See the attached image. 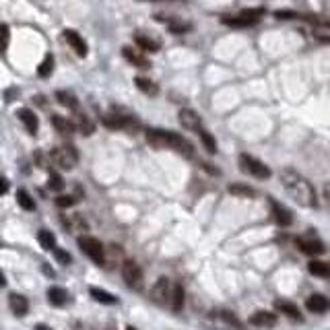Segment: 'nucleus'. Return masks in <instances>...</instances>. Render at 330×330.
I'll return each mask as SVG.
<instances>
[{"label":"nucleus","instance_id":"nucleus-1","mask_svg":"<svg viewBox=\"0 0 330 330\" xmlns=\"http://www.w3.org/2000/svg\"><path fill=\"white\" fill-rule=\"evenodd\" d=\"M281 186L285 188V192L299 204V206H306V208H312L318 204V198H316V190L312 186V182L302 175L299 171L291 169V167H285L281 169Z\"/></svg>","mask_w":330,"mask_h":330},{"label":"nucleus","instance_id":"nucleus-2","mask_svg":"<svg viewBox=\"0 0 330 330\" xmlns=\"http://www.w3.org/2000/svg\"><path fill=\"white\" fill-rule=\"evenodd\" d=\"M50 159H52V163L58 165L60 169L70 171V169L77 165V161H79V153H77V149H75V146L64 144V146H56V149H52Z\"/></svg>","mask_w":330,"mask_h":330},{"label":"nucleus","instance_id":"nucleus-3","mask_svg":"<svg viewBox=\"0 0 330 330\" xmlns=\"http://www.w3.org/2000/svg\"><path fill=\"white\" fill-rule=\"evenodd\" d=\"M262 13H264V9H248V11H242L237 15H231V17H223L221 23L229 25V27H250V25L258 23Z\"/></svg>","mask_w":330,"mask_h":330},{"label":"nucleus","instance_id":"nucleus-4","mask_svg":"<svg viewBox=\"0 0 330 330\" xmlns=\"http://www.w3.org/2000/svg\"><path fill=\"white\" fill-rule=\"evenodd\" d=\"M79 246H81V250L91 258L95 264H101L103 266V254H105V248H103V244L99 242V239H95V237H91V235H81L79 237Z\"/></svg>","mask_w":330,"mask_h":330},{"label":"nucleus","instance_id":"nucleus-5","mask_svg":"<svg viewBox=\"0 0 330 330\" xmlns=\"http://www.w3.org/2000/svg\"><path fill=\"white\" fill-rule=\"evenodd\" d=\"M122 277H124V283L132 289V291H140L142 289V268L134 262V260H124L122 262Z\"/></svg>","mask_w":330,"mask_h":330},{"label":"nucleus","instance_id":"nucleus-6","mask_svg":"<svg viewBox=\"0 0 330 330\" xmlns=\"http://www.w3.org/2000/svg\"><path fill=\"white\" fill-rule=\"evenodd\" d=\"M239 167H242L244 171H248L250 175L258 177V179L271 177V169H268V165H264L262 161H258L252 155H239Z\"/></svg>","mask_w":330,"mask_h":330},{"label":"nucleus","instance_id":"nucleus-7","mask_svg":"<svg viewBox=\"0 0 330 330\" xmlns=\"http://www.w3.org/2000/svg\"><path fill=\"white\" fill-rule=\"evenodd\" d=\"M103 126L105 128H112V130H136L138 128V122H136L132 116H116V114H109V116H103Z\"/></svg>","mask_w":330,"mask_h":330},{"label":"nucleus","instance_id":"nucleus-8","mask_svg":"<svg viewBox=\"0 0 330 330\" xmlns=\"http://www.w3.org/2000/svg\"><path fill=\"white\" fill-rule=\"evenodd\" d=\"M167 149H173V151H177L179 155H184V157H194V146L190 140H186L184 136H179L175 132H169L167 130Z\"/></svg>","mask_w":330,"mask_h":330},{"label":"nucleus","instance_id":"nucleus-9","mask_svg":"<svg viewBox=\"0 0 330 330\" xmlns=\"http://www.w3.org/2000/svg\"><path fill=\"white\" fill-rule=\"evenodd\" d=\"M171 283H169V279H159L155 285H153V289H151V299L155 304H159V306H167L169 304V299H171Z\"/></svg>","mask_w":330,"mask_h":330},{"label":"nucleus","instance_id":"nucleus-10","mask_svg":"<svg viewBox=\"0 0 330 330\" xmlns=\"http://www.w3.org/2000/svg\"><path fill=\"white\" fill-rule=\"evenodd\" d=\"M297 248L302 250L304 254H308V256H320V254H324V244L320 242L316 235H302V237H297Z\"/></svg>","mask_w":330,"mask_h":330},{"label":"nucleus","instance_id":"nucleus-11","mask_svg":"<svg viewBox=\"0 0 330 330\" xmlns=\"http://www.w3.org/2000/svg\"><path fill=\"white\" fill-rule=\"evenodd\" d=\"M72 126H75V130H79L83 136H89V134L95 132L93 120L89 118L83 109H77V112H75V116H72Z\"/></svg>","mask_w":330,"mask_h":330},{"label":"nucleus","instance_id":"nucleus-12","mask_svg":"<svg viewBox=\"0 0 330 330\" xmlns=\"http://www.w3.org/2000/svg\"><path fill=\"white\" fill-rule=\"evenodd\" d=\"M122 54H124V58L128 60L132 66H136V68H151V60H149L140 50L126 46V48H122Z\"/></svg>","mask_w":330,"mask_h":330},{"label":"nucleus","instance_id":"nucleus-13","mask_svg":"<svg viewBox=\"0 0 330 330\" xmlns=\"http://www.w3.org/2000/svg\"><path fill=\"white\" fill-rule=\"evenodd\" d=\"M179 124H182L186 130H194V132H198V130L202 128V120H200V116H198L194 109L184 107L182 112H179Z\"/></svg>","mask_w":330,"mask_h":330},{"label":"nucleus","instance_id":"nucleus-14","mask_svg":"<svg viewBox=\"0 0 330 330\" xmlns=\"http://www.w3.org/2000/svg\"><path fill=\"white\" fill-rule=\"evenodd\" d=\"M306 308L310 312H314V314H324V312L330 310V299L320 295V293H314V295H310L306 299Z\"/></svg>","mask_w":330,"mask_h":330},{"label":"nucleus","instance_id":"nucleus-15","mask_svg":"<svg viewBox=\"0 0 330 330\" xmlns=\"http://www.w3.org/2000/svg\"><path fill=\"white\" fill-rule=\"evenodd\" d=\"M271 208H273L275 221H277L281 227H289V225L293 223V215H291V211H289L287 206H283L281 202H277V200L271 198Z\"/></svg>","mask_w":330,"mask_h":330},{"label":"nucleus","instance_id":"nucleus-16","mask_svg":"<svg viewBox=\"0 0 330 330\" xmlns=\"http://www.w3.org/2000/svg\"><path fill=\"white\" fill-rule=\"evenodd\" d=\"M250 324L258 326V328H273L277 324V316L273 312H266V310H258L250 316Z\"/></svg>","mask_w":330,"mask_h":330},{"label":"nucleus","instance_id":"nucleus-17","mask_svg":"<svg viewBox=\"0 0 330 330\" xmlns=\"http://www.w3.org/2000/svg\"><path fill=\"white\" fill-rule=\"evenodd\" d=\"M64 40H66V44H68L81 58L87 56V44H85V40H83L77 31H72V29H66V31H64Z\"/></svg>","mask_w":330,"mask_h":330},{"label":"nucleus","instance_id":"nucleus-18","mask_svg":"<svg viewBox=\"0 0 330 330\" xmlns=\"http://www.w3.org/2000/svg\"><path fill=\"white\" fill-rule=\"evenodd\" d=\"M9 306H11V310H13V314L15 316H25L27 314V310H29V304H27V297H23L21 293H11L9 295Z\"/></svg>","mask_w":330,"mask_h":330},{"label":"nucleus","instance_id":"nucleus-19","mask_svg":"<svg viewBox=\"0 0 330 330\" xmlns=\"http://www.w3.org/2000/svg\"><path fill=\"white\" fill-rule=\"evenodd\" d=\"M146 140L151 142L155 149H167V130H155V128H146L144 130Z\"/></svg>","mask_w":330,"mask_h":330},{"label":"nucleus","instance_id":"nucleus-20","mask_svg":"<svg viewBox=\"0 0 330 330\" xmlns=\"http://www.w3.org/2000/svg\"><path fill=\"white\" fill-rule=\"evenodd\" d=\"M275 308H277L281 314H285L287 318H291V320H299V322H302V312H299V308H297L295 304L287 302V299H277V302H275Z\"/></svg>","mask_w":330,"mask_h":330},{"label":"nucleus","instance_id":"nucleus-21","mask_svg":"<svg viewBox=\"0 0 330 330\" xmlns=\"http://www.w3.org/2000/svg\"><path fill=\"white\" fill-rule=\"evenodd\" d=\"M48 299H50L52 306L62 308V306L68 304V291L62 289V287H50V289H48Z\"/></svg>","mask_w":330,"mask_h":330},{"label":"nucleus","instance_id":"nucleus-22","mask_svg":"<svg viewBox=\"0 0 330 330\" xmlns=\"http://www.w3.org/2000/svg\"><path fill=\"white\" fill-rule=\"evenodd\" d=\"M134 42H136V46H138L140 52H159V50H161V44H159L157 40L149 38V35H144V33H136V35H134Z\"/></svg>","mask_w":330,"mask_h":330},{"label":"nucleus","instance_id":"nucleus-23","mask_svg":"<svg viewBox=\"0 0 330 330\" xmlns=\"http://www.w3.org/2000/svg\"><path fill=\"white\" fill-rule=\"evenodd\" d=\"M312 35L324 44H330V23L328 21H314L312 23Z\"/></svg>","mask_w":330,"mask_h":330},{"label":"nucleus","instance_id":"nucleus-24","mask_svg":"<svg viewBox=\"0 0 330 330\" xmlns=\"http://www.w3.org/2000/svg\"><path fill=\"white\" fill-rule=\"evenodd\" d=\"M62 225L66 227V231L77 233V231H87V223L81 215H64L62 217Z\"/></svg>","mask_w":330,"mask_h":330},{"label":"nucleus","instance_id":"nucleus-25","mask_svg":"<svg viewBox=\"0 0 330 330\" xmlns=\"http://www.w3.org/2000/svg\"><path fill=\"white\" fill-rule=\"evenodd\" d=\"M213 318H215V320H219L221 324L231 326V328H237V330H242V328H244V326H242V322H239V320L235 318V314H233V312H227V310L213 312Z\"/></svg>","mask_w":330,"mask_h":330},{"label":"nucleus","instance_id":"nucleus-26","mask_svg":"<svg viewBox=\"0 0 330 330\" xmlns=\"http://www.w3.org/2000/svg\"><path fill=\"white\" fill-rule=\"evenodd\" d=\"M89 295H91L95 302L105 304V306L118 304V297H116V295H112V293H107V291H103V289H99V287H91V289H89Z\"/></svg>","mask_w":330,"mask_h":330},{"label":"nucleus","instance_id":"nucleus-27","mask_svg":"<svg viewBox=\"0 0 330 330\" xmlns=\"http://www.w3.org/2000/svg\"><path fill=\"white\" fill-rule=\"evenodd\" d=\"M308 271L314 277H322V279H330V262H322V260H312L308 264Z\"/></svg>","mask_w":330,"mask_h":330},{"label":"nucleus","instance_id":"nucleus-28","mask_svg":"<svg viewBox=\"0 0 330 330\" xmlns=\"http://www.w3.org/2000/svg\"><path fill=\"white\" fill-rule=\"evenodd\" d=\"M19 118H21V122L27 126V130L31 132V134H35L38 132V126H40V122H38V116L33 114V112H29V109H19Z\"/></svg>","mask_w":330,"mask_h":330},{"label":"nucleus","instance_id":"nucleus-29","mask_svg":"<svg viewBox=\"0 0 330 330\" xmlns=\"http://www.w3.org/2000/svg\"><path fill=\"white\" fill-rule=\"evenodd\" d=\"M169 306H171L173 312H179V310L184 308V287H182V285H173V287H171Z\"/></svg>","mask_w":330,"mask_h":330},{"label":"nucleus","instance_id":"nucleus-30","mask_svg":"<svg viewBox=\"0 0 330 330\" xmlns=\"http://www.w3.org/2000/svg\"><path fill=\"white\" fill-rule=\"evenodd\" d=\"M52 126L60 134H72L75 132L72 122H70V120H66V118H62V116H52Z\"/></svg>","mask_w":330,"mask_h":330},{"label":"nucleus","instance_id":"nucleus-31","mask_svg":"<svg viewBox=\"0 0 330 330\" xmlns=\"http://www.w3.org/2000/svg\"><path fill=\"white\" fill-rule=\"evenodd\" d=\"M134 83H136V87H138V91H142V93H146V95H151V97H155V95L159 93V87H157L153 81H149V79L136 77Z\"/></svg>","mask_w":330,"mask_h":330},{"label":"nucleus","instance_id":"nucleus-32","mask_svg":"<svg viewBox=\"0 0 330 330\" xmlns=\"http://www.w3.org/2000/svg\"><path fill=\"white\" fill-rule=\"evenodd\" d=\"M56 99L60 105H64L68 109H79V99L70 91H56Z\"/></svg>","mask_w":330,"mask_h":330},{"label":"nucleus","instance_id":"nucleus-33","mask_svg":"<svg viewBox=\"0 0 330 330\" xmlns=\"http://www.w3.org/2000/svg\"><path fill=\"white\" fill-rule=\"evenodd\" d=\"M229 194L233 196H239V198H254L256 196V190L246 186V184H231L229 186Z\"/></svg>","mask_w":330,"mask_h":330},{"label":"nucleus","instance_id":"nucleus-34","mask_svg":"<svg viewBox=\"0 0 330 330\" xmlns=\"http://www.w3.org/2000/svg\"><path fill=\"white\" fill-rule=\"evenodd\" d=\"M38 239H40V244H42L44 250H54V248H56V237H54V233L48 231V229H42V231L38 233Z\"/></svg>","mask_w":330,"mask_h":330},{"label":"nucleus","instance_id":"nucleus-35","mask_svg":"<svg viewBox=\"0 0 330 330\" xmlns=\"http://www.w3.org/2000/svg\"><path fill=\"white\" fill-rule=\"evenodd\" d=\"M198 134H200L202 144L206 146V151H208V153H217V140H215V136L208 132V130H204V128H200Z\"/></svg>","mask_w":330,"mask_h":330},{"label":"nucleus","instance_id":"nucleus-36","mask_svg":"<svg viewBox=\"0 0 330 330\" xmlns=\"http://www.w3.org/2000/svg\"><path fill=\"white\" fill-rule=\"evenodd\" d=\"M17 200H19V204L25 208V211H33V208H35V202H33V198L29 196V194H27V190H23V188L17 192Z\"/></svg>","mask_w":330,"mask_h":330},{"label":"nucleus","instance_id":"nucleus-37","mask_svg":"<svg viewBox=\"0 0 330 330\" xmlns=\"http://www.w3.org/2000/svg\"><path fill=\"white\" fill-rule=\"evenodd\" d=\"M190 23H184V21H179V19H175V21H171L169 23V33H173V35H182V33H186V31H190Z\"/></svg>","mask_w":330,"mask_h":330},{"label":"nucleus","instance_id":"nucleus-38","mask_svg":"<svg viewBox=\"0 0 330 330\" xmlns=\"http://www.w3.org/2000/svg\"><path fill=\"white\" fill-rule=\"evenodd\" d=\"M52 70H54V56L48 54L46 60H44V62L40 64V68H38V75H40V77H50Z\"/></svg>","mask_w":330,"mask_h":330},{"label":"nucleus","instance_id":"nucleus-39","mask_svg":"<svg viewBox=\"0 0 330 330\" xmlns=\"http://www.w3.org/2000/svg\"><path fill=\"white\" fill-rule=\"evenodd\" d=\"M48 186H50V190L60 192V190L64 188V179H62V175L56 173V171H52V173H50V182H48Z\"/></svg>","mask_w":330,"mask_h":330},{"label":"nucleus","instance_id":"nucleus-40","mask_svg":"<svg viewBox=\"0 0 330 330\" xmlns=\"http://www.w3.org/2000/svg\"><path fill=\"white\" fill-rule=\"evenodd\" d=\"M9 38H11V31L7 25H0V54L7 52V46H9Z\"/></svg>","mask_w":330,"mask_h":330},{"label":"nucleus","instance_id":"nucleus-41","mask_svg":"<svg viewBox=\"0 0 330 330\" xmlns=\"http://www.w3.org/2000/svg\"><path fill=\"white\" fill-rule=\"evenodd\" d=\"M77 200L72 198V196H66V194H62V196H58L56 198V206H60V208H68V206H72Z\"/></svg>","mask_w":330,"mask_h":330},{"label":"nucleus","instance_id":"nucleus-42","mask_svg":"<svg viewBox=\"0 0 330 330\" xmlns=\"http://www.w3.org/2000/svg\"><path fill=\"white\" fill-rule=\"evenodd\" d=\"M54 256H56V260L58 262H62V264H70V254L68 252H64V250H54Z\"/></svg>","mask_w":330,"mask_h":330},{"label":"nucleus","instance_id":"nucleus-43","mask_svg":"<svg viewBox=\"0 0 330 330\" xmlns=\"http://www.w3.org/2000/svg\"><path fill=\"white\" fill-rule=\"evenodd\" d=\"M33 159H35V163H38L42 169H44V167H50V165H48V157H46L42 151H35V153H33Z\"/></svg>","mask_w":330,"mask_h":330},{"label":"nucleus","instance_id":"nucleus-44","mask_svg":"<svg viewBox=\"0 0 330 330\" xmlns=\"http://www.w3.org/2000/svg\"><path fill=\"white\" fill-rule=\"evenodd\" d=\"M277 17H279V19H297L299 15L293 13V11H277Z\"/></svg>","mask_w":330,"mask_h":330},{"label":"nucleus","instance_id":"nucleus-45","mask_svg":"<svg viewBox=\"0 0 330 330\" xmlns=\"http://www.w3.org/2000/svg\"><path fill=\"white\" fill-rule=\"evenodd\" d=\"M9 192V182L7 177H0V194H7Z\"/></svg>","mask_w":330,"mask_h":330},{"label":"nucleus","instance_id":"nucleus-46","mask_svg":"<svg viewBox=\"0 0 330 330\" xmlns=\"http://www.w3.org/2000/svg\"><path fill=\"white\" fill-rule=\"evenodd\" d=\"M324 198H326V202H328V206H330V182L324 186Z\"/></svg>","mask_w":330,"mask_h":330},{"label":"nucleus","instance_id":"nucleus-47","mask_svg":"<svg viewBox=\"0 0 330 330\" xmlns=\"http://www.w3.org/2000/svg\"><path fill=\"white\" fill-rule=\"evenodd\" d=\"M7 285V279H5V275H3V271H0V289H3Z\"/></svg>","mask_w":330,"mask_h":330},{"label":"nucleus","instance_id":"nucleus-48","mask_svg":"<svg viewBox=\"0 0 330 330\" xmlns=\"http://www.w3.org/2000/svg\"><path fill=\"white\" fill-rule=\"evenodd\" d=\"M35 101H38L40 105H46V97H42V95H38V97H35Z\"/></svg>","mask_w":330,"mask_h":330},{"label":"nucleus","instance_id":"nucleus-49","mask_svg":"<svg viewBox=\"0 0 330 330\" xmlns=\"http://www.w3.org/2000/svg\"><path fill=\"white\" fill-rule=\"evenodd\" d=\"M35 330H52V328H50V326H46V324H38V326H35Z\"/></svg>","mask_w":330,"mask_h":330},{"label":"nucleus","instance_id":"nucleus-50","mask_svg":"<svg viewBox=\"0 0 330 330\" xmlns=\"http://www.w3.org/2000/svg\"><path fill=\"white\" fill-rule=\"evenodd\" d=\"M126 330H136V328H132V326H128V328H126Z\"/></svg>","mask_w":330,"mask_h":330}]
</instances>
